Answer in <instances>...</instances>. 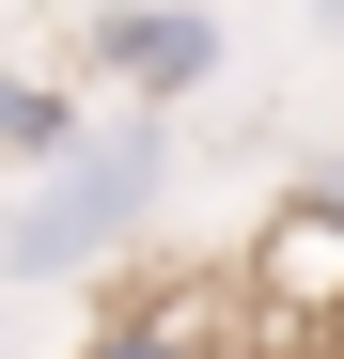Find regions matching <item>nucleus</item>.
Here are the masks:
<instances>
[{"mask_svg": "<svg viewBox=\"0 0 344 359\" xmlns=\"http://www.w3.org/2000/svg\"><path fill=\"white\" fill-rule=\"evenodd\" d=\"M157 203H172V126H94L47 188L0 219V281H94V266H126L141 234H157Z\"/></svg>", "mask_w": 344, "mask_h": 359, "instance_id": "nucleus-1", "label": "nucleus"}, {"mask_svg": "<svg viewBox=\"0 0 344 359\" xmlns=\"http://www.w3.org/2000/svg\"><path fill=\"white\" fill-rule=\"evenodd\" d=\"M79 79L126 94L141 126H172V109L219 79V16H204V0H110V16L79 32Z\"/></svg>", "mask_w": 344, "mask_h": 359, "instance_id": "nucleus-2", "label": "nucleus"}, {"mask_svg": "<svg viewBox=\"0 0 344 359\" xmlns=\"http://www.w3.org/2000/svg\"><path fill=\"white\" fill-rule=\"evenodd\" d=\"M63 359H235V313L219 297H110Z\"/></svg>", "mask_w": 344, "mask_h": 359, "instance_id": "nucleus-3", "label": "nucleus"}, {"mask_svg": "<svg viewBox=\"0 0 344 359\" xmlns=\"http://www.w3.org/2000/svg\"><path fill=\"white\" fill-rule=\"evenodd\" d=\"M79 141H94V126H79V94H63V79H0V156H16L32 188H47Z\"/></svg>", "mask_w": 344, "mask_h": 359, "instance_id": "nucleus-4", "label": "nucleus"}, {"mask_svg": "<svg viewBox=\"0 0 344 359\" xmlns=\"http://www.w3.org/2000/svg\"><path fill=\"white\" fill-rule=\"evenodd\" d=\"M235 359H298V344H235Z\"/></svg>", "mask_w": 344, "mask_h": 359, "instance_id": "nucleus-5", "label": "nucleus"}, {"mask_svg": "<svg viewBox=\"0 0 344 359\" xmlns=\"http://www.w3.org/2000/svg\"><path fill=\"white\" fill-rule=\"evenodd\" d=\"M329 16H344V0H329Z\"/></svg>", "mask_w": 344, "mask_h": 359, "instance_id": "nucleus-6", "label": "nucleus"}]
</instances>
